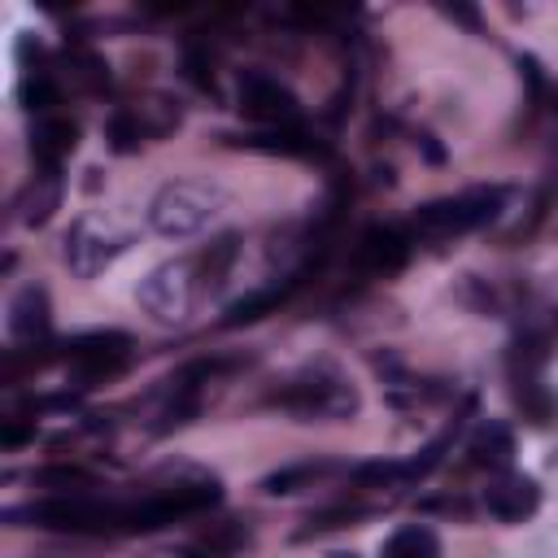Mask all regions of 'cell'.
Listing matches in <instances>:
<instances>
[{
    "mask_svg": "<svg viewBox=\"0 0 558 558\" xmlns=\"http://www.w3.org/2000/svg\"><path fill=\"white\" fill-rule=\"evenodd\" d=\"M384 558H440V541L423 523H405L384 541Z\"/></svg>",
    "mask_w": 558,
    "mask_h": 558,
    "instance_id": "obj_16",
    "label": "cell"
},
{
    "mask_svg": "<svg viewBox=\"0 0 558 558\" xmlns=\"http://www.w3.org/2000/svg\"><path fill=\"white\" fill-rule=\"evenodd\" d=\"M126 244H131V231H126V227H118L113 218L87 214V218H78V222L70 227V235H65V262H70L74 275L92 279V275L105 270Z\"/></svg>",
    "mask_w": 558,
    "mask_h": 558,
    "instance_id": "obj_5",
    "label": "cell"
},
{
    "mask_svg": "<svg viewBox=\"0 0 558 558\" xmlns=\"http://www.w3.org/2000/svg\"><path fill=\"white\" fill-rule=\"evenodd\" d=\"M362 514H366L362 506H331V510H318V514H310V523H305L301 536H310V532H327V527H340V523H353V519H362Z\"/></svg>",
    "mask_w": 558,
    "mask_h": 558,
    "instance_id": "obj_20",
    "label": "cell"
},
{
    "mask_svg": "<svg viewBox=\"0 0 558 558\" xmlns=\"http://www.w3.org/2000/svg\"><path fill=\"white\" fill-rule=\"evenodd\" d=\"M57 201H61V174H57V170H39L35 183H31V187L22 192V201H17L22 222H26V227L48 222V214L57 209Z\"/></svg>",
    "mask_w": 558,
    "mask_h": 558,
    "instance_id": "obj_14",
    "label": "cell"
},
{
    "mask_svg": "<svg viewBox=\"0 0 558 558\" xmlns=\"http://www.w3.org/2000/svg\"><path fill=\"white\" fill-rule=\"evenodd\" d=\"M235 144H244V148H253V153H279V157H305V153H314V140H310L305 131H296V126L248 131V135H240Z\"/></svg>",
    "mask_w": 558,
    "mask_h": 558,
    "instance_id": "obj_15",
    "label": "cell"
},
{
    "mask_svg": "<svg viewBox=\"0 0 558 558\" xmlns=\"http://www.w3.org/2000/svg\"><path fill=\"white\" fill-rule=\"evenodd\" d=\"M497 209H501V187H475V192H462V196L427 201L414 214V231L418 235H432V240L462 235V231H475V227L493 222Z\"/></svg>",
    "mask_w": 558,
    "mask_h": 558,
    "instance_id": "obj_3",
    "label": "cell"
},
{
    "mask_svg": "<svg viewBox=\"0 0 558 558\" xmlns=\"http://www.w3.org/2000/svg\"><path fill=\"white\" fill-rule=\"evenodd\" d=\"M331 558H353V554H331Z\"/></svg>",
    "mask_w": 558,
    "mask_h": 558,
    "instance_id": "obj_24",
    "label": "cell"
},
{
    "mask_svg": "<svg viewBox=\"0 0 558 558\" xmlns=\"http://www.w3.org/2000/svg\"><path fill=\"white\" fill-rule=\"evenodd\" d=\"M26 436H31L26 427H4V432H0V440H4V445H22Z\"/></svg>",
    "mask_w": 558,
    "mask_h": 558,
    "instance_id": "obj_22",
    "label": "cell"
},
{
    "mask_svg": "<svg viewBox=\"0 0 558 558\" xmlns=\"http://www.w3.org/2000/svg\"><path fill=\"white\" fill-rule=\"evenodd\" d=\"M17 100H22V109H31V113H44V118H48V109L61 100V92H57V83H52L48 74H26V78H22V87H17Z\"/></svg>",
    "mask_w": 558,
    "mask_h": 558,
    "instance_id": "obj_18",
    "label": "cell"
},
{
    "mask_svg": "<svg viewBox=\"0 0 558 558\" xmlns=\"http://www.w3.org/2000/svg\"><path fill=\"white\" fill-rule=\"evenodd\" d=\"M275 405H283L296 418H349L357 410V392L344 375H336L327 366H314V371L288 379L275 392Z\"/></svg>",
    "mask_w": 558,
    "mask_h": 558,
    "instance_id": "obj_2",
    "label": "cell"
},
{
    "mask_svg": "<svg viewBox=\"0 0 558 558\" xmlns=\"http://www.w3.org/2000/svg\"><path fill=\"white\" fill-rule=\"evenodd\" d=\"M183 558H214V554H201V549H187Z\"/></svg>",
    "mask_w": 558,
    "mask_h": 558,
    "instance_id": "obj_23",
    "label": "cell"
},
{
    "mask_svg": "<svg viewBox=\"0 0 558 558\" xmlns=\"http://www.w3.org/2000/svg\"><path fill=\"white\" fill-rule=\"evenodd\" d=\"M541 506V484L532 475H510L501 471L488 488H484V510L501 523H523L527 514H536Z\"/></svg>",
    "mask_w": 558,
    "mask_h": 558,
    "instance_id": "obj_8",
    "label": "cell"
},
{
    "mask_svg": "<svg viewBox=\"0 0 558 558\" xmlns=\"http://www.w3.org/2000/svg\"><path fill=\"white\" fill-rule=\"evenodd\" d=\"M209 288L205 275H201V262H170V266H157L144 283H140V305L157 318V323H179L187 318L196 292Z\"/></svg>",
    "mask_w": 558,
    "mask_h": 558,
    "instance_id": "obj_4",
    "label": "cell"
},
{
    "mask_svg": "<svg viewBox=\"0 0 558 558\" xmlns=\"http://www.w3.org/2000/svg\"><path fill=\"white\" fill-rule=\"evenodd\" d=\"M466 458L480 471H506L510 458H514V432L506 423H497V418H484L466 440Z\"/></svg>",
    "mask_w": 558,
    "mask_h": 558,
    "instance_id": "obj_11",
    "label": "cell"
},
{
    "mask_svg": "<svg viewBox=\"0 0 558 558\" xmlns=\"http://www.w3.org/2000/svg\"><path fill=\"white\" fill-rule=\"evenodd\" d=\"M296 283H301V275H292L288 283H270V288H257V292H248V296L231 301V305L222 310V327H248V323H257V318L275 314V310L288 301V292H292Z\"/></svg>",
    "mask_w": 558,
    "mask_h": 558,
    "instance_id": "obj_13",
    "label": "cell"
},
{
    "mask_svg": "<svg viewBox=\"0 0 558 558\" xmlns=\"http://www.w3.org/2000/svg\"><path fill=\"white\" fill-rule=\"evenodd\" d=\"M109 148L113 153H135L140 144H144V126H140V118L131 113V109H118L113 118H109Z\"/></svg>",
    "mask_w": 558,
    "mask_h": 558,
    "instance_id": "obj_19",
    "label": "cell"
},
{
    "mask_svg": "<svg viewBox=\"0 0 558 558\" xmlns=\"http://www.w3.org/2000/svg\"><path fill=\"white\" fill-rule=\"evenodd\" d=\"M48 292L39 283H26L13 301H9V336L17 344H35L48 331Z\"/></svg>",
    "mask_w": 558,
    "mask_h": 558,
    "instance_id": "obj_10",
    "label": "cell"
},
{
    "mask_svg": "<svg viewBox=\"0 0 558 558\" xmlns=\"http://www.w3.org/2000/svg\"><path fill=\"white\" fill-rule=\"evenodd\" d=\"M65 349V362L78 379V388H92L109 375H118L126 366V349H131V336L122 331H92V336H74L61 344Z\"/></svg>",
    "mask_w": 558,
    "mask_h": 558,
    "instance_id": "obj_6",
    "label": "cell"
},
{
    "mask_svg": "<svg viewBox=\"0 0 558 558\" xmlns=\"http://www.w3.org/2000/svg\"><path fill=\"white\" fill-rule=\"evenodd\" d=\"M353 262H357V270H366V275H397V270L410 262V240H405L397 227H366V231L357 235Z\"/></svg>",
    "mask_w": 558,
    "mask_h": 558,
    "instance_id": "obj_9",
    "label": "cell"
},
{
    "mask_svg": "<svg viewBox=\"0 0 558 558\" xmlns=\"http://www.w3.org/2000/svg\"><path fill=\"white\" fill-rule=\"evenodd\" d=\"M331 471H336V462H296V466H283V471L266 475V480H262V493H270V497L296 493V488H305V484H314V480H323V475H331Z\"/></svg>",
    "mask_w": 558,
    "mask_h": 558,
    "instance_id": "obj_17",
    "label": "cell"
},
{
    "mask_svg": "<svg viewBox=\"0 0 558 558\" xmlns=\"http://www.w3.org/2000/svg\"><path fill=\"white\" fill-rule=\"evenodd\" d=\"M222 205H227V192H222V187H214V183H205V179H174V183H166V187L153 196L148 222H153V231H161V235H192V231H201Z\"/></svg>",
    "mask_w": 558,
    "mask_h": 558,
    "instance_id": "obj_1",
    "label": "cell"
},
{
    "mask_svg": "<svg viewBox=\"0 0 558 558\" xmlns=\"http://www.w3.org/2000/svg\"><path fill=\"white\" fill-rule=\"evenodd\" d=\"M35 480L39 484H61V488H92L96 480L87 475V471H78V466H44V471H35Z\"/></svg>",
    "mask_w": 558,
    "mask_h": 558,
    "instance_id": "obj_21",
    "label": "cell"
},
{
    "mask_svg": "<svg viewBox=\"0 0 558 558\" xmlns=\"http://www.w3.org/2000/svg\"><path fill=\"white\" fill-rule=\"evenodd\" d=\"M240 113H248L253 122H266V126H292L301 118V105L275 74L244 70L240 74Z\"/></svg>",
    "mask_w": 558,
    "mask_h": 558,
    "instance_id": "obj_7",
    "label": "cell"
},
{
    "mask_svg": "<svg viewBox=\"0 0 558 558\" xmlns=\"http://www.w3.org/2000/svg\"><path fill=\"white\" fill-rule=\"evenodd\" d=\"M74 144H78V126L70 122V118H39L35 122V131H31V153H35V161L44 166V170H57L61 166V157H70L74 153Z\"/></svg>",
    "mask_w": 558,
    "mask_h": 558,
    "instance_id": "obj_12",
    "label": "cell"
}]
</instances>
